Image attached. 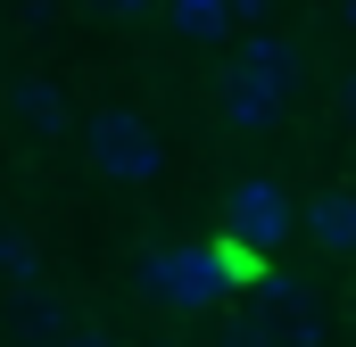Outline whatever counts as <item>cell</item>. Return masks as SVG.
Returning a JSON list of instances; mask_svg holds the SVG:
<instances>
[{
    "label": "cell",
    "instance_id": "obj_1",
    "mask_svg": "<svg viewBox=\"0 0 356 347\" xmlns=\"http://www.w3.org/2000/svg\"><path fill=\"white\" fill-rule=\"evenodd\" d=\"M298 83H307L298 42H282V33H249L241 58H224V75H216V116H224L232 133H273Z\"/></svg>",
    "mask_w": 356,
    "mask_h": 347
},
{
    "label": "cell",
    "instance_id": "obj_2",
    "mask_svg": "<svg viewBox=\"0 0 356 347\" xmlns=\"http://www.w3.org/2000/svg\"><path fill=\"white\" fill-rule=\"evenodd\" d=\"M141 289H149L158 306H175V314H207V306L232 298V281H224V264H216L207 240H166V248H149V257H141Z\"/></svg>",
    "mask_w": 356,
    "mask_h": 347
},
{
    "label": "cell",
    "instance_id": "obj_3",
    "mask_svg": "<svg viewBox=\"0 0 356 347\" xmlns=\"http://www.w3.org/2000/svg\"><path fill=\"white\" fill-rule=\"evenodd\" d=\"M83 149H91V166L108 174V182H124V190H149V182L166 174V141H158V124L133 116V108H99V116L83 124Z\"/></svg>",
    "mask_w": 356,
    "mask_h": 347
},
{
    "label": "cell",
    "instance_id": "obj_4",
    "mask_svg": "<svg viewBox=\"0 0 356 347\" xmlns=\"http://www.w3.org/2000/svg\"><path fill=\"white\" fill-rule=\"evenodd\" d=\"M249 289H257L249 323H257L273 347H332V314H323V289H315V281H298V273L266 264Z\"/></svg>",
    "mask_w": 356,
    "mask_h": 347
},
{
    "label": "cell",
    "instance_id": "obj_5",
    "mask_svg": "<svg viewBox=\"0 0 356 347\" xmlns=\"http://www.w3.org/2000/svg\"><path fill=\"white\" fill-rule=\"evenodd\" d=\"M224 232H232L241 248L273 257V248H290L298 207H290V190H282L273 174H241V182H232V198H224Z\"/></svg>",
    "mask_w": 356,
    "mask_h": 347
},
{
    "label": "cell",
    "instance_id": "obj_6",
    "mask_svg": "<svg viewBox=\"0 0 356 347\" xmlns=\"http://www.w3.org/2000/svg\"><path fill=\"white\" fill-rule=\"evenodd\" d=\"M8 331H17V339H33V347H58L67 331H75V306H67L58 289H42V281H25V289L8 298Z\"/></svg>",
    "mask_w": 356,
    "mask_h": 347
},
{
    "label": "cell",
    "instance_id": "obj_7",
    "mask_svg": "<svg viewBox=\"0 0 356 347\" xmlns=\"http://www.w3.org/2000/svg\"><path fill=\"white\" fill-rule=\"evenodd\" d=\"M298 232L323 248V257H356V190H315L298 207Z\"/></svg>",
    "mask_w": 356,
    "mask_h": 347
},
{
    "label": "cell",
    "instance_id": "obj_8",
    "mask_svg": "<svg viewBox=\"0 0 356 347\" xmlns=\"http://www.w3.org/2000/svg\"><path fill=\"white\" fill-rule=\"evenodd\" d=\"M8 116H17L33 141H58V133H67V91L50 83V75H17V83H8Z\"/></svg>",
    "mask_w": 356,
    "mask_h": 347
},
{
    "label": "cell",
    "instance_id": "obj_9",
    "mask_svg": "<svg viewBox=\"0 0 356 347\" xmlns=\"http://www.w3.org/2000/svg\"><path fill=\"white\" fill-rule=\"evenodd\" d=\"M166 17H175L182 42H224L232 33V0H166Z\"/></svg>",
    "mask_w": 356,
    "mask_h": 347
},
{
    "label": "cell",
    "instance_id": "obj_10",
    "mask_svg": "<svg viewBox=\"0 0 356 347\" xmlns=\"http://www.w3.org/2000/svg\"><path fill=\"white\" fill-rule=\"evenodd\" d=\"M0 281H8V289L42 281V240H33L25 223H0Z\"/></svg>",
    "mask_w": 356,
    "mask_h": 347
},
{
    "label": "cell",
    "instance_id": "obj_11",
    "mask_svg": "<svg viewBox=\"0 0 356 347\" xmlns=\"http://www.w3.org/2000/svg\"><path fill=\"white\" fill-rule=\"evenodd\" d=\"M91 17H149V8H158V0H83Z\"/></svg>",
    "mask_w": 356,
    "mask_h": 347
},
{
    "label": "cell",
    "instance_id": "obj_12",
    "mask_svg": "<svg viewBox=\"0 0 356 347\" xmlns=\"http://www.w3.org/2000/svg\"><path fill=\"white\" fill-rule=\"evenodd\" d=\"M332 116H340V124L356 133V75H340V91H332Z\"/></svg>",
    "mask_w": 356,
    "mask_h": 347
},
{
    "label": "cell",
    "instance_id": "obj_13",
    "mask_svg": "<svg viewBox=\"0 0 356 347\" xmlns=\"http://www.w3.org/2000/svg\"><path fill=\"white\" fill-rule=\"evenodd\" d=\"M224 347H273V339H266V331H257V323H249V314H241V323L224 331Z\"/></svg>",
    "mask_w": 356,
    "mask_h": 347
},
{
    "label": "cell",
    "instance_id": "obj_14",
    "mask_svg": "<svg viewBox=\"0 0 356 347\" xmlns=\"http://www.w3.org/2000/svg\"><path fill=\"white\" fill-rule=\"evenodd\" d=\"M58 347H116V339H99L91 323H75V331H67V339H58Z\"/></svg>",
    "mask_w": 356,
    "mask_h": 347
},
{
    "label": "cell",
    "instance_id": "obj_15",
    "mask_svg": "<svg viewBox=\"0 0 356 347\" xmlns=\"http://www.w3.org/2000/svg\"><path fill=\"white\" fill-rule=\"evenodd\" d=\"M266 17V0H232V25H257Z\"/></svg>",
    "mask_w": 356,
    "mask_h": 347
},
{
    "label": "cell",
    "instance_id": "obj_16",
    "mask_svg": "<svg viewBox=\"0 0 356 347\" xmlns=\"http://www.w3.org/2000/svg\"><path fill=\"white\" fill-rule=\"evenodd\" d=\"M340 8H348V25H356V0H340Z\"/></svg>",
    "mask_w": 356,
    "mask_h": 347
}]
</instances>
